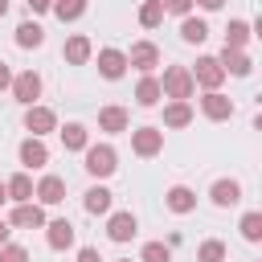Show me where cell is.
Instances as JSON below:
<instances>
[{"label":"cell","mask_w":262,"mask_h":262,"mask_svg":"<svg viewBox=\"0 0 262 262\" xmlns=\"http://www.w3.org/2000/svg\"><path fill=\"white\" fill-rule=\"evenodd\" d=\"M61 143H66V151H86L90 147V135H86L82 123H66L61 127Z\"/></svg>","instance_id":"obj_25"},{"label":"cell","mask_w":262,"mask_h":262,"mask_svg":"<svg viewBox=\"0 0 262 262\" xmlns=\"http://www.w3.org/2000/svg\"><path fill=\"white\" fill-rule=\"evenodd\" d=\"M254 37V29L246 20H229L225 25V49H246V41Z\"/></svg>","instance_id":"obj_27"},{"label":"cell","mask_w":262,"mask_h":262,"mask_svg":"<svg viewBox=\"0 0 262 262\" xmlns=\"http://www.w3.org/2000/svg\"><path fill=\"white\" fill-rule=\"evenodd\" d=\"M127 61H131L139 74H151V70L160 66V49H156L151 41H135V45H131V53H127Z\"/></svg>","instance_id":"obj_7"},{"label":"cell","mask_w":262,"mask_h":262,"mask_svg":"<svg viewBox=\"0 0 262 262\" xmlns=\"http://www.w3.org/2000/svg\"><path fill=\"white\" fill-rule=\"evenodd\" d=\"M61 57H66L70 66H86V61H90V37H82V33L70 37L66 49H61Z\"/></svg>","instance_id":"obj_20"},{"label":"cell","mask_w":262,"mask_h":262,"mask_svg":"<svg viewBox=\"0 0 262 262\" xmlns=\"http://www.w3.org/2000/svg\"><path fill=\"white\" fill-rule=\"evenodd\" d=\"M209 196H213L217 209H233V205L242 201V184H237V180H217V184L209 188Z\"/></svg>","instance_id":"obj_15"},{"label":"cell","mask_w":262,"mask_h":262,"mask_svg":"<svg viewBox=\"0 0 262 262\" xmlns=\"http://www.w3.org/2000/svg\"><path fill=\"white\" fill-rule=\"evenodd\" d=\"M192 4H196V0H164V12H176V16H192Z\"/></svg>","instance_id":"obj_34"},{"label":"cell","mask_w":262,"mask_h":262,"mask_svg":"<svg viewBox=\"0 0 262 262\" xmlns=\"http://www.w3.org/2000/svg\"><path fill=\"white\" fill-rule=\"evenodd\" d=\"M237 229H242L246 242H262V213H242Z\"/></svg>","instance_id":"obj_32"},{"label":"cell","mask_w":262,"mask_h":262,"mask_svg":"<svg viewBox=\"0 0 262 262\" xmlns=\"http://www.w3.org/2000/svg\"><path fill=\"white\" fill-rule=\"evenodd\" d=\"M45 242H49V250H70L74 246V225L61 217V221H49L45 225Z\"/></svg>","instance_id":"obj_16"},{"label":"cell","mask_w":262,"mask_h":262,"mask_svg":"<svg viewBox=\"0 0 262 262\" xmlns=\"http://www.w3.org/2000/svg\"><path fill=\"white\" fill-rule=\"evenodd\" d=\"M205 37H209V25H205L201 16H184V20H180V41H184V45H201Z\"/></svg>","instance_id":"obj_22"},{"label":"cell","mask_w":262,"mask_h":262,"mask_svg":"<svg viewBox=\"0 0 262 262\" xmlns=\"http://www.w3.org/2000/svg\"><path fill=\"white\" fill-rule=\"evenodd\" d=\"M119 262H131V258H119Z\"/></svg>","instance_id":"obj_44"},{"label":"cell","mask_w":262,"mask_h":262,"mask_svg":"<svg viewBox=\"0 0 262 262\" xmlns=\"http://www.w3.org/2000/svg\"><path fill=\"white\" fill-rule=\"evenodd\" d=\"M37 201L41 205H61L66 201V180L61 176H41L37 180Z\"/></svg>","instance_id":"obj_14"},{"label":"cell","mask_w":262,"mask_h":262,"mask_svg":"<svg viewBox=\"0 0 262 262\" xmlns=\"http://www.w3.org/2000/svg\"><path fill=\"white\" fill-rule=\"evenodd\" d=\"M82 205H86V213H111V188H102V184H94V188H86V196H82Z\"/></svg>","instance_id":"obj_26"},{"label":"cell","mask_w":262,"mask_h":262,"mask_svg":"<svg viewBox=\"0 0 262 262\" xmlns=\"http://www.w3.org/2000/svg\"><path fill=\"white\" fill-rule=\"evenodd\" d=\"M98 131H106V135L127 131V111H123V106H102V111H98Z\"/></svg>","instance_id":"obj_18"},{"label":"cell","mask_w":262,"mask_h":262,"mask_svg":"<svg viewBox=\"0 0 262 262\" xmlns=\"http://www.w3.org/2000/svg\"><path fill=\"white\" fill-rule=\"evenodd\" d=\"M254 127H258V131H262V111H258V115H254Z\"/></svg>","instance_id":"obj_42"},{"label":"cell","mask_w":262,"mask_h":262,"mask_svg":"<svg viewBox=\"0 0 262 262\" xmlns=\"http://www.w3.org/2000/svg\"><path fill=\"white\" fill-rule=\"evenodd\" d=\"M139 262H172V246L168 242H147L139 250Z\"/></svg>","instance_id":"obj_31"},{"label":"cell","mask_w":262,"mask_h":262,"mask_svg":"<svg viewBox=\"0 0 262 262\" xmlns=\"http://www.w3.org/2000/svg\"><path fill=\"white\" fill-rule=\"evenodd\" d=\"M188 123H192V106L180 102V98H172L164 106V127H188Z\"/></svg>","instance_id":"obj_24"},{"label":"cell","mask_w":262,"mask_h":262,"mask_svg":"<svg viewBox=\"0 0 262 262\" xmlns=\"http://www.w3.org/2000/svg\"><path fill=\"white\" fill-rule=\"evenodd\" d=\"M160 98H164V86H160V78L143 74V78H139V86H135V102H139V106H156Z\"/></svg>","instance_id":"obj_17"},{"label":"cell","mask_w":262,"mask_h":262,"mask_svg":"<svg viewBox=\"0 0 262 262\" xmlns=\"http://www.w3.org/2000/svg\"><path fill=\"white\" fill-rule=\"evenodd\" d=\"M4 12H8V0H0V16H4Z\"/></svg>","instance_id":"obj_43"},{"label":"cell","mask_w":262,"mask_h":262,"mask_svg":"<svg viewBox=\"0 0 262 262\" xmlns=\"http://www.w3.org/2000/svg\"><path fill=\"white\" fill-rule=\"evenodd\" d=\"M192 78H196V86H205V90H217V86L225 82V66H221V57H196V66H192Z\"/></svg>","instance_id":"obj_4"},{"label":"cell","mask_w":262,"mask_h":262,"mask_svg":"<svg viewBox=\"0 0 262 262\" xmlns=\"http://www.w3.org/2000/svg\"><path fill=\"white\" fill-rule=\"evenodd\" d=\"M53 127H57V115H53L49 106H29V111H25V131H33L37 139L49 135Z\"/></svg>","instance_id":"obj_10"},{"label":"cell","mask_w":262,"mask_h":262,"mask_svg":"<svg viewBox=\"0 0 262 262\" xmlns=\"http://www.w3.org/2000/svg\"><path fill=\"white\" fill-rule=\"evenodd\" d=\"M8 201V180H0V205Z\"/></svg>","instance_id":"obj_41"},{"label":"cell","mask_w":262,"mask_h":262,"mask_svg":"<svg viewBox=\"0 0 262 262\" xmlns=\"http://www.w3.org/2000/svg\"><path fill=\"white\" fill-rule=\"evenodd\" d=\"M196 4H201V8H205V12H217V8H221V4H225V0H196Z\"/></svg>","instance_id":"obj_38"},{"label":"cell","mask_w":262,"mask_h":262,"mask_svg":"<svg viewBox=\"0 0 262 262\" xmlns=\"http://www.w3.org/2000/svg\"><path fill=\"white\" fill-rule=\"evenodd\" d=\"M29 4V12H49L53 8V0H25Z\"/></svg>","instance_id":"obj_37"},{"label":"cell","mask_w":262,"mask_h":262,"mask_svg":"<svg viewBox=\"0 0 262 262\" xmlns=\"http://www.w3.org/2000/svg\"><path fill=\"white\" fill-rule=\"evenodd\" d=\"M41 41H45V29H41L37 20H20V25H16V45H20V49H37Z\"/></svg>","instance_id":"obj_23"},{"label":"cell","mask_w":262,"mask_h":262,"mask_svg":"<svg viewBox=\"0 0 262 262\" xmlns=\"http://www.w3.org/2000/svg\"><path fill=\"white\" fill-rule=\"evenodd\" d=\"M221 66H225V74H233V78H246V74L254 70V61H250L242 49H221Z\"/></svg>","instance_id":"obj_21"},{"label":"cell","mask_w":262,"mask_h":262,"mask_svg":"<svg viewBox=\"0 0 262 262\" xmlns=\"http://www.w3.org/2000/svg\"><path fill=\"white\" fill-rule=\"evenodd\" d=\"M127 66H131V61H127V53H123V49H98V74H102V78H111V82H115V78H123V74H127Z\"/></svg>","instance_id":"obj_8"},{"label":"cell","mask_w":262,"mask_h":262,"mask_svg":"<svg viewBox=\"0 0 262 262\" xmlns=\"http://www.w3.org/2000/svg\"><path fill=\"white\" fill-rule=\"evenodd\" d=\"M135 229H139V221H135V213H127V209L106 217V237H111V242H131Z\"/></svg>","instance_id":"obj_6"},{"label":"cell","mask_w":262,"mask_h":262,"mask_svg":"<svg viewBox=\"0 0 262 262\" xmlns=\"http://www.w3.org/2000/svg\"><path fill=\"white\" fill-rule=\"evenodd\" d=\"M78 262H102V258H98L94 246H82V250H78Z\"/></svg>","instance_id":"obj_36"},{"label":"cell","mask_w":262,"mask_h":262,"mask_svg":"<svg viewBox=\"0 0 262 262\" xmlns=\"http://www.w3.org/2000/svg\"><path fill=\"white\" fill-rule=\"evenodd\" d=\"M250 29H254V37H258V41H262V16H258V20H254V25H250Z\"/></svg>","instance_id":"obj_40"},{"label":"cell","mask_w":262,"mask_h":262,"mask_svg":"<svg viewBox=\"0 0 262 262\" xmlns=\"http://www.w3.org/2000/svg\"><path fill=\"white\" fill-rule=\"evenodd\" d=\"M12 98L25 102V106H37V98H41V74H37V70L16 74V82H12Z\"/></svg>","instance_id":"obj_5"},{"label":"cell","mask_w":262,"mask_h":262,"mask_svg":"<svg viewBox=\"0 0 262 262\" xmlns=\"http://www.w3.org/2000/svg\"><path fill=\"white\" fill-rule=\"evenodd\" d=\"M131 151L143 156V160H147V156H160V151H164V131H160V127H135V131H131Z\"/></svg>","instance_id":"obj_3"},{"label":"cell","mask_w":262,"mask_h":262,"mask_svg":"<svg viewBox=\"0 0 262 262\" xmlns=\"http://www.w3.org/2000/svg\"><path fill=\"white\" fill-rule=\"evenodd\" d=\"M12 70H8V61H0V90H12Z\"/></svg>","instance_id":"obj_35"},{"label":"cell","mask_w":262,"mask_h":262,"mask_svg":"<svg viewBox=\"0 0 262 262\" xmlns=\"http://www.w3.org/2000/svg\"><path fill=\"white\" fill-rule=\"evenodd\" d=\"M86 12V0H53V16L57 20H78Z\"/></svg>","instance_id":"obj_29"},{"label":"cell","mask_w":262,"mask_h":262,"mask_svg":"<svg viewBox=\"0 0 262 262\" xmlns=\"http://www.w3.org/2000/svg\"><path fill=\"white\" fill-rule=\"evenodd\" d=\"M8 221H12L16 229H41V225H49V221H45V209H41V205H33V201H25V205H16Z\"/></svg>","instance_id":"obj_11"},{"label":"cell","mask_w":262,"mask_h":262,"mask_svg":"<svg viewBox=\"0 0 262 262\" xmlns=\"http://www.w3.org/2000/svg\"><path fill=\"white\" fill-rule=\"evenodd\" d=\"M196 262H225V242H217V237L201 242L196 246Z\"/></svg>","instance_id":"obj_30"},{"label":"cell","mask_w":262,"mask_h":262,"mask_svg":"<svg viewBox=\"0 0 262 262\" xmlns=\"http://www.w3.org/2000/svg\"><path fill=\"white\" fill-rule=\"evenodd\" d=\"M201 111H205V119L221 123V119H229V115H233V98H225L221 90H205V98H201Z\"/></svg>","instance_id":"obj_9"},{"label":"cell","mask_w":262,"mask_h":262,"mask_svg":"<svg viewBox=\"0 0 262 262\" xmlns=\"http://www.w3.org/2000/svg\"><path fill=\"white\" fill-rule=\"evenodd\" d=\"M33 196H37V188H33V176H29V172H16V176H8V201L25 205V201H33Z\"/></svg>","instance_id":"obj_19"},{"label":"cell","mask_w":262,"mask_h":262,"mask_svg":"<svg viewBox=\"0 0 262 262\" xmlns=\"http://www.w3.org/2000/svg\"><path fill=\"white\" fill-rule=\"evenodd\" d=\"M115 168H119V151H115L111 143H90V147H86V172H90V176L102 180V176H111Z\"/></svg>","instance_id":"obj_2"},{"label":"cell","mask_w":262,"mask_h":262,"mask_svg":"<svg viewBox=\"0 0 262 262\" xmlns=\"http://www.w3.org/2000/svg\"><path fill=\"white\" fill-rule=\"evenodd\" d=\"M160 86H164V98H180V102H188L192 90H196V78H192L188 66H168L164 78H160Z\"/></svg>","instance_id":"obj_1"},{"label":"cell","mask_w":262,"mask_h":262,"mask_svg":"<svg viewBox=\"0 0 262 262\" xmlns=\"http://www.w3.org/2000/svg\"><path fill=\"white\" fill-rule=\"evenodd\" d=\"M4 246H8V221L0 217V250H4Z\"/></svg>","instance_id":"obj_39"},{"label":"cell","mask_w":262,"mask_h":262,"mask_svg":"<svg viewBox=\"0 0 262 262\" xmlns=\"http://www.w3.org/2000/svg\"><path fill=\"white\" fill-rule=\"evenodd\" d=\"M164 205H168L172 213H180V217H184V213H192V209H196V192H192V188H184V184H172V188L164 192Z\"/></svg>","instance_id":"obj_13"},{"label":"cell","mask_w":262,"mask_h":262,"mask_svg":"<svg viewBox=\"0 0 262 262\" xmlns=\"http://www.w3.org/2000/svg\"><path fill=\"white\" fill-rule=\"evenodd\" d=\"M0 262H29V250L16 246V242H8V246L0 250Z\"/></svg>","instance_id":"obj_33"},{"label":"cell","mask_w":262,"mask_h":262,"mask_svg":"<svg viewBox=\"0 0 262 262\" xmlns=\"http://www.w3.org/2000/svg\"><path fill=\"white\" fill-rule=\"evenodd\" d=\"M160 20H164V0H143L139 4V25L143 29H156Z\"/></svg>","instance_id":"obj_28"},{"label":"cell","mask_w":262,"mask_h":262,"mask_svg":"<svg viewBox=\"0 0 262 262\" xmlns=\"http://www.w3.org/2000/svg\"><path fill=\"white\" fill-rule=\"evenodd\" d=\"M16 156H20V164H25V168H45V164H49V147H45L37 135H29V139L20 143V151H16Z\"/></svg>","instance_id":"obj_12"}]
</instances>
